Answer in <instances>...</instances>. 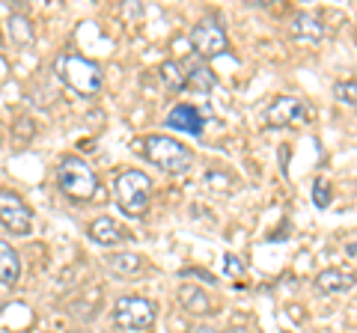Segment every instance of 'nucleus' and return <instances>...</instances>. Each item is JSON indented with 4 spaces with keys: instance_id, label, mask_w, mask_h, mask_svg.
I'll return each mask as SVG.
<instances>
[{
    "instance_id": "2",
    "label": "nucleus",
    "mask_w": 357,
    "mask_h": 333,
    "mask_svg": "<svg viewBox=\"0 0 357 333\" xmlns=\"http://www.w3.org/2000/svg\"><path fill=\"white\" fill-rule=\"evenodd\" d=\"M57 75L69 90L81 95H96L105 84L102 65L81 57V54H63V57H57Z\"/></svg>"
},
{
    "instance_id": "11",
    "label": "nucleus",
    "mask_w": 357,
    "mask_h": 333,
    "mask_svg": "<svg viewBox=\"0 0 357 333\" xmlns=\"http://www.w3.org/2000/svg\"><path fill=\"white\" fill-rule=\"evenodd\" d=\"M89 238L96 244H102V247H116V244L126 241V232H122V226L114 217H96L89 224Z\"/></svg>"
},
{
    "instance_id": "1",
    "label": "nucleus",
    "mask_w": 357,
    "mask_h": 333,
    "mask_svg": "<svg viewBox=\"0 0 357 333\" xmlns=\"http://www.w3.org/2000/svg\"><path fill=\"white\" fill-rule=\"evenodd\" d=\"M140 146H143V155H146L155 166H161V170L170 176H185L194 164L191 149L167 134H149L146 140H140Z\"/></svg>"
},
{
    "instance_id": "21",
    "label": "nucleus",
    "mask_w": 357,
    "mask_h": 333,
    "mask_svg": "<svg viewBox=\"0 0 357 333\" xmlns=\"http://www.w3.org/2000/svg\"><path fill=\"white\" fill-rule=\"evenodd\" d=\"M206 185H208L215 194H227V187H229V176H223V173H218V170H211V173L206 176Z\"/></svg>"
},
{
    "instance_id": "16",
    "label": "nucleus",
    "mask_w": 357,
    "mask_h": 333,
    "mask_svg": "<svg viewBox=\"0 0 357 333\" xmlns=\"http://www.w3.org/2000/svg\"><path fill=\"white\" fill-rule=\"evenodd\" d=\"M9 39H13V45L27 48L36 39V30L30 27V21L24 15H9Z\"/></svg>"
},
{
    "instance_id": "5",
    "label": "nucleus",
    "mask_w": 357,
    "mask_h": 333,
    "mask_svg": "<svg viewBox=\"0 0 357 333\" xmlns=\"http://www.w3.org/2000/svg\"><path fill=\"white\" fill-rule=\"evenodd\" d=\"M155 316H158L155 304L137 295H122L114 304V325L119 330H146L155 325Z\"/></svg>"
},
{
    "instance_id": "19",
    "label": "nucleus",
    "mask_w": 357,
    "mask_h": 333,
    "mask_svg": "<svg viewBox=\"0 0 357 333\" xmlns=\"http://www.w3.org/2000/svg\"><path fill=\"white\" fill-rule=\"evenodd\" d=\"M188 84H194L197 90H211V86H215V77H211V72L206 69V65H197V69L188 75Z\"/></svg>"
},
{
    "instance_id": "22",
    "label": "nucleus",
    "mask_w": 357,
    "mask_h": 333,
    "mask_svg": "<svg viewBox=\"0 0 357 333\" xmlns=\"http://www.w3.org/2000/svg\"><path fill=\"white\" fill-rule=\"evenodd\" d=\"M312 203H316L319 208L331 206V185L328 182H316V187H312Z\"/></svg>"
},
{
    "instance_id": "13",
    "label": "nucleus",
    "mask_w": 357,
    "mask_h": 333,
    "mask_svg": "<svg viewBox=\"0 0 357 333\" xmlns=\"http://www.w3.org/2000/svg\"><path fill=\"white\" fill-rule=\"evenodd\" d=\"M21 277V259L9 241H0V286H15Z\"/></svg>"
},
{
    "instance_id": "4",
    "label": "nucleus",
    "mask_w": 357,
    "mask_h": 333,
    "mask_svg": "<svg viewBox=\"0 0 357 333\" xmlns=\"http://www.w3.org/2000/svg\"><path fill=\"white\" fill-rule=\"evenodd\" d=\"M57 185L66 196L72 199H89L96 194L98 187V179L96 173L89 170V164L84 158H77V155H66L60 161V170H57Z\"/></svg>"
},
{
    "instance_id": "14",
    "label": "nucleus",
    "mask_w": 357,
    "mask_h": 333,
    "mask_svg": "<svg viewBox=\"0 0 357 333\" xmlns=\"http://www.w3.org/2000/svg\"><path fill=\"white\" fill-rule=\"evenodd\" d=\"M178 304H182L185 313H191V316H206L211 309V301L203 292V286H182L178 288Z\"/></svg>"
},
{
    "instance_id": "10",
    "label": "nucleus",
    "mask_w": 357,
    "mask_h": 333,
    "mask_svg": "<svg viewBox=\"0 0 357 333\" xmlns=\"http://www.w3.org/2000/svg\"><path fill=\"white\" fill-rule=\"evenodd\" d=\"M357 283V277L351 271H340V268H328L316 277V288L325 295H342V292H351Z\"/></svg>"
},
{
    "instance_id": "24",
    "label": "nucleus",
    "mask_w": 357,
    "mask_h": 333,
    "mask_svg": "<svg viewBox=\"0 0 357 333\" xmlns=\"http://www.w3.org/2000/svg\"><path fill=\"white\" fill-rule=\"evenodd\" d=\"M229 333H248V330H241V327H238V330H229Z\"/></svg>"
},
{
    "instance_id": "3",
    "label": "nucleus",
    "mask_w": 357,
    "mask_h": 333,
    "mask_svg": "<svg viewBox=\"0 0 357 333\" xmlns=\"http://www.w3.org/2000/svg\"><path fill=\"white\" fill-rule=\"evenodd\" d=\"M116 203L128 217L146 215L152 203V179L140 170H128L116 176Z\"/></svg>"
},
{
    "instance_id": "18",
    "label": "nucleus",
    "mask_w": 357,
    "mask_h": 333,
    "mask_svg": "<svg viewBox=\"0 0 357 333\" xmlns=\"http://www.w3.org/2000/svg\"><path fill=\"white\" fill-rule=\"evenodd\" d=\"M333 98L342 104L357 107V81H337L333 84Z\"/></svg>"
},
{
    "instance_id": "7",
    "label": "nucleus",
    "mask_w": 357,
    "mask_h": 333,
    "mask_svg": "<svg viewBox=\"0 0 357 333\" xmlns=\"http://www.w3.org/2000/svg\"><path fill=\"white\" fill-rule=\"evenodd\" d=\"M191 45L199 57H218V54L227 51V33H223L215 21H199L191 30Z\"/></svg>"
},
{
    "instance_id": "8",
    "label": "nucleus",
    "mask_w": 357,
    "mask_h": 333,
    "mask_svg": "<svg viewBox=\"0 0 357 333\" xmlns=\"http://www.w3.org/2000/svg\"><path fill=\"white\" fill-rule=\"evenodd\" d=\"M268 125L271 128H295L301 122L307 119V107L301 98H292V95H283L277 98V102L268 107Z\"/></svg>"
},
{
    "instance_id": "20",
    "label": "nucleus",
    "mask_w": 357,
    "mask_h": 333,
    "mask_svg": "<svg viewBox=\"0 0 357 333\" xmlns=\"http://www.w3.org/2000/svg\"><path fill=\"white\" fill-rule=\"evenodd\" d=\"M223 274L227 277H244V262L236 256V253H227V256H223Z\"/></svg>"
},
{
    "instance_id": "23",
    "label": "nucleus",
    "mask_w": 357,
    "mask_h": 333,
    "mask_svg": "<svg viewBox=\"0 0 357 333\" xmlns=\"http://www.w3.org/2000/svg\"><path fill=\"white\" fill-rule=\"evenodd\" d=\"M191 333H218V330L215 327H194Z\"/></svg>"
},
{
    "instance_id": "12",
    "label": "nucleus",
    "mask_w": 357,
    "mask_h": 333,
    "mask_svg": "<svg viewBox=\"0 0 357 333\" xmlns=\"http://www.w3.org/2000/svg\"><path fill=\"white\" fill-rule=\"evenodd\" d=\"M107 271L114 277H140L146 271V265H143V256L137 253H114V256H107Z\"/></svg>"
},
{
    "instance_id": "9",
    "label": "nucleus",
    "mask_w": 357,
    "mask_h": 333,
    "mask_svg": "<svg viewBox=\"0 0 357 333\" xmlns=\"http://www.w3.org/2000/svg\"><path fill=\"white\" fill-rule=\"evenodd\" d=\"M167 125L176 128V131H185V134H203V116H199V110L191 107V104H176L170 110V116H167Z\"/></svg>"
},
{
    "instance_id": "17",
    "label": "nucleus",
    "mask_w": 357,
    "mask_h": 333,
    "mask_svg": "<svg viewBox=\"0 0 357 333\" xmlns=\"http://www.w3.org/2000/svg\"><path fill=\"white\" fill-rule=\"evenodd\" d=\"M158 77H161V84H164L170 93H178V90H185V86H188V75H185V69H182L178 63H173V60L161 63Z\"/></svg>"
},
{
    "instance_id": "6",
    "label": "nucleus",
    "mask_w": 357,
    "mask_h": 333,
    "mask_svg": "<svg viewBox=\"0 0 357 333\" xmlns=\"http://www.w3.org/2000/svg\"><path fill=\"white\" fill-rule=\"evenodd\" d=\"M0 226L9 229L13 235H30L33 229V212L13 191H0Z\"/></svg>"
},
{
    "instance_id": "25",
    "label": "nucleus",
    "mask_w": 357,
    "mask_h": 333,
    "mask_svg": "<svg viewBox=\"0 0 357 333\" xmlns=\"http://www.w3.org/2000/svg\"><path fill=\"white\" fill-rule=\"evenodd\" d=\"M283 333H289V330H283Z\"/></svg>"
},
{
    "instance_id": "15",
    "label": "nucleus",
    "mask_w": 357,
    "mask_h": 333,
    "mask_svg": "<svg viewBox=\"0 0 357 333\" xmlns=\"http://www.w3.org/2000/svg\"><path fill=\"white\" fill-rule=\"evenodd\" d=\"M292 33H295L298 39H321V36H325V24H321L319 15L301 13V15H295V21H292Z\"/></svg>"
}]
</instances>
